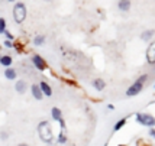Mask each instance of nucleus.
I'll return each mask as SVG.
<instances>
[{"label":"nucleus","mask_w":155,"mask_h":146,"mask_svg":"<svg viewBox=\"0 0 155 146\" xmlns=\"http://www.w3.org/2000/svg\"><path fill=\"white\" fill-rule=\"evenodd\" d=\"M38 135H39V138L42 142H45L47 145H52L54 135H52V129H51L49 122H47V120L39 122V125H38Z\"/></svg>","instance_id":"f257e3e1"},{"label":"nucleus","mask_w":155,"mask_h":146,"mask_svg":"<svg viewBox=\"0 0 155 146\" xmlns=\"http://www.w3.org/2000/svg\"><path fill=\"white\" fill-rule=\"evenodd\" d=\"M28 16V9L25 6V3H22V2H18V3H15L13 6V19L15 22L20 25V23H23L25 19H26Z\"/></svg>","instance_id":"f03ea898"},{"label":"nucleus","mask_w":155,"mask_h":146,"mask_svg":"<svg viewBox=\"0 0 155 146\" xmlns=\"http://www.w3.org/2000/svg\"><path fill=\"white\" fill-rule=\"evenodd\" d=\"M135 122L138 125L143 127H155V117L151 113H136L135 114Z\"/></svg>","instance_id":"7ed1b4c3"},{"label":"nucleus","mask_w":155,"mask_h":146,"mask_svg":"<svg viewBox=\"0 0 155 146\" xmlns=\"http://www.w3.org/2000/svg\"><path fill=\"white\" fill-rule=\"evenodd\" d=\"M31 62H32V65H34L38 71H41V73L48 70L47 61H45V58H44L42 55H39V54H34L32 58H31Z\"/></svg>","instance_id":"20e7f679"},{"label":"nucleus","mask_w":155,"mask_h":146,"mask_svg":"<svg viewBox=\"0 0 155 146\" xmlns=\"http://www.w3.org/2000/svg\"><path fill=\"white\" fill-rule=\"evenodd\" d=\"M143 87H145V84H142L139 81H135V83H132V84L126 88V93L125 94H126V97H135V96L142 93Z\"/></svg>","instance_id":"39448f33"},{"label":"nucleus","mask_w":155,"mask_h":146,"mask_svg":"<svg viewBox=\"0 0 155 146\" xmlns=\"http://www.w3.org/2000/svg\"><path fill=\"white\" fill-rule=\"evenodd\" d=\"M147 62L149 65H155V41L149 44L148 49H147Z\"/></svg>","instance_id":"423d86ee"},{"label":"nucleus","mask_w":155,"mask_h":146,"mask_svg":"<svg viewBox=\"0 0 155 146\" xmlns=\"http://www.w3.org/2000/svg\"><path fill=\"white\" fill-rule=\"evenodd\" d=\"M31 93H32V97H34L35 100H38V101H41V100L45 97L44 93H42V90H41L39 84H32V86H31Z\"/></svg>","instance_id":"0eeeda50"},{"label":"nucleus","mask_w":155,"mask_h":146,"mask_svg":"<svg viewBox=\"0 0 155 146\" xmlns=\"http://www.w3.org/2000/svg\"><path fill=\"white\" fill-rule=\"evenodd\" d=\"M39 87L45 97H52V93H54V91H52V87L49 86V83H47L45 80H42V81H39Z\"/></svg>","instance_id":"6e6552de"},{"label":"nucleus","mask_w":155,"mask_h":146,"mask_svg":"<svg viewBox=\"0 0 155 146\" xmlns=\"http://www.w3.org/2000/svg\"><path fill=\"white\" fill-rule=\"evenodd\" d=\"M15 90L18 94H25L28 90V83L25 80H18L15 83Z\"/></svg>","instance_id":"1a4fd4ad"},{"label":"nucleus","mask_w":155,"mask_h":146,"mask_svg":"<svg viewBox=\"0 0 155 146\" xmlns=\"http://www.w3.org/2000/svg\"><path fill=\"white\" fill-rule=\"evenodd\" d=\"M91 86H93V88H94L96 91L101 93V91L106 88V81L103 80V78H94L93 83H91Z\"/></svg>","instance_id":"9d476101"},{"label":"nucleus","mask_w":155,"mask_h":146,"mask_svg":"<svg viewBox=\"0 0 155 146\" xmlns=\"http://www.w3.org/2000/svg\"><path fill=\"white\" fill-rule=\"evenodd\" d=\"M51 117H52L54 122H58V123H60L61 120H64V117H62V112H61L60 107L54 106L52 109H51Z\"/></svg>","instance_id":"9b49d317"},{"label":"nucleus","mask_w":155,"mask_h":146,"mask_svg":"<svg viewBox=\"0 0 155 146\" xmlns=\"http://www.w3.org/2000/svg\"><path fill=\"white\" fill-rule=\"evenodd\" d=\"M130 6H132L130 0H119V2H117V9L120 10L122 13L129 12V10H130Z\"/></svg>","instance_id":"f8f14e48"},{"label":"nucleus","mask_w":155,"mask_h":146,"mask_svg":"<svg viewBox=\"0 0 155 146\" xmlns=\"http://www.w3.org/2000/svg\"><path fill=\"white\" fill-rule=\"evenodd\" d=\"M5 78L6 80H9V81H15L16 78H18V71L15 70V68H6L5 70Z\"/></svg>","instance_id":"ddd939ff"},{"label":"nucleus","mask_w":155,"mask_h":146,"mask_svg":"<svg viewBox=\"0 0 155 146\" xmlns=\"http://www.w3.org/2000/svg\"><path fill=\"white\" fill-rule=\"evenodd\" d=\"M13 64V58L10 55H2V60H0V65L5 67V68H10Z\"/></svg>","instance_id":"4468645a"},{"label":"nucleus","mask_w":155,"mask_h":146,"mask_svg":"<svg viewBox=\"0 0 155 146\" xmlns=\"http://www.w3.org/2000/svg\"><path fill=\"white\" fill-rule=\"evenodd\" d=\"M126 123H128V117H122V119H119L117 122L115 123V126H113V132H119V130H122L123 127L126 126Z\"/></svg>","instance_id":"2eb2a0df"},{"label":"nucleus","mask_w":155,"mask_h":146,"mask_svg":"<svg viewBox=\"0 0 155 146\" xmlns=\"http://www.w3.org/2000/svg\"><path fill=\"white\" fill-rule=\"evenodd\" d=\"M154 35H155L154 29H147V31H143V32L141 33V39L143 41V42H149V41L152 39Z\"/></svg>","instance_id":"dca6fc26"},{"label":"nucleus","mask_w":155,"mask_h":146,"mask_svg":"<svg viewBox=\"0 0 155 146\" xmlns=\"http://www.w3.org/2000/svg\"><path fill=\"white\" fill-rule=\"evenodd\" d=\"M45 42H47V36L45 35H36V36H34L35 47H42V45H45Z\"/></svg>","instance_id":"f3484780"},{"label":"nucleus","mask_w":155,"mask_h":146,"mask_svg":"<svg viewBox=\"0 0 155 146\" xmlns=\"http://www.w3.org/2000/svg\"><path fill=\"white\" fill-rule=\"evenodd\" d=\"M67 142H68L67 132H62V130H61V132L58 133V136H57V143H58V145H65Z\"/></svg>","instance_id":"a211bd4d"},{"label":"nucleus","mask_w":155,"mask_h":146,"mask_svg":"<svg viewBox=\"0 0 155 146\" xmlns=\"http://www.w3.org/2000/svg\"><path fill=\"white\" fill-rule=\"evenodd\" d=\"M6 19L5 18H0V35H5V32H6Z\"/></svg>","instance_id":"6ab92c4d"},{"label":"nucleus","mask_w":155,"mask_h":146,"mask_svg":"<svg viewBox=\"0 0 155 146\" xmlns=\"http://www.w3.org/2000/svg\"><path fill=\"white\" fill-rule=\"evenodd\" d=\"M148 80H149L148 74H142V75H139V77H138V80H136V81H139V83H142V84H145Z\"/></svg>","instance_id":"aec40b11"},{"label":"nucleus","mask_w":155,"mask_h":146,"mask_svg":"<svg viewBox=\"0 0 155 146\" xmlns=\"http://www.w3.org/2000/svg\"><path fill=\"white\" fill-rule=\"evenodd\" d=\"M9 136H10V135H9L7 130H2V132H0V140H3V142L9 139Z\"/></svg>","instance_id":"412c9836"},{"label":"nucleus","mask_w":155,"mask_h":146,"mask_svg":"<svg viewBox=\"0 0 155 146\" xmlns=\"http://www.w3.org/2000/svg\"><path fill=\"white\" fill-rule=\"evenodd\" d=\"M3 45H5V48H9V49H10V48H15V44L13 42H12V41H5V44H3Z\"/></svg>","instance_id":"4be33fe9"},{"label":"nucleus","mask_w":155,"mask_h":146,"mask_svg":"<svg viewBox=\"0 0 155 146\" xmlns=\"http://www.w3.org/2000/svg\"><path fill=\"white\" fill-rule=\"evenodd\" d=\"M5 36H6V39H7V41H12V42H13L15 36H13V35H12L10 32H9V31H6V32H5Z\"/></svg>","instance_id":"5701e85b"},{"label":"nucleus","mask_w":155,"mask_h":146,"mask_svg":"<svg viewBox=\"0 0 155 146\" xmlns=\"http://www.w3.org/2000/svg\"><path fill=\"white\" fill-rule=\"evenodd\" d=\"M148 135H149V138H152V139L155 140V127H151V129H149Z\"/></svg>","instance_id":"b1692460"},{"label":"nucleus","mask_w":155,"mask_h":146,"mask_svg":"<svg viewBox=\"0 0 155 146\" xmlns=\"http://www.w3.org/2000/svg\"><path fill=\"white\" fill-rule=\"evenodd\" d=\"M136 146H151V145H148V143H147L143 139H139L138 142H136Z\"/></svg>","instance_id":"393cba45"},{"label":"nucleus","mask_w":155,"mask_h":146,"mask_svg":"<svg viewBox=\"0 0 155 146\" xmlns=\"http://www.w3.org/2000/svg\"><path fill=\"white\" fill-rule=\"evenodd\" d=\"M107 110L113 112V110H115V106H113V104H107Z\"/></svg>","instance_id":"a878e982"},{"label":"nucleus","mask_w":155,"mask_h":146,"mask_svg":"<svg viewBox=\"0 0 155 146\" xmlns=\"http://www.w3.org/2000/svg\"><path fill=\"white\" fill-rule=\"evenodd\" d=\"M16 146H29V145H28V143H25V142H22V143H18Z\"/></svg>","instance_id":"bb28decb"},{"label":"nucleus","mask_w":155,"mask_h":146,"mask_svg":"<svg viewBox=\"0 0 155 146\" xmlns=\"http://www.w3.org/2000/svg\"><path fill=\"white\" fill-rule=\"evenodd\" d=\"M7 2H10V3H13V2H16V0H7Z\"/></svg>","instance_id":"cd10ccee"},{"label":"nucleus","mask_w":155,"mask_h":146,"mask_svg":"<svg viewBox=\"0 0 155 146\" xmlns=\"http://www.w3.org/2000/svg\"><path fill=\"white\" fill-rule=\"evenodd\" d=\"M117 146H128V145H123V143H120V145H117Z\"/></svg>","instance_id":"c85d7f7f"},{"label":"nucleus","mask_w":155,"mask_h":146,"mask_svg":"<svg viewBox=\"0 0 155 146\" xmlns=\"http://www.w3.org/2000/svg\"><path fill=\"white\" fill-rule=\"evenodd\" d=\"M0 60H2V54H0Z\"/></svg>","instance_id":"c756f323"},{"label":"nucleus","mask_w":155,"mask_h":146,"mask_svg":"<svg viewBox=\"0 0 155 146\" xmlns=\"http://www.w3.org/2000/svg\"><path fill=\"white\" fill-rule=\"evenodd\" d=\"M45 2H51V0H45Z\"/></svg>","instance_id":"7c9ffc66"},{"label":"nucleus","mask_w":155,"mask_h":146,"mask_svg":"<svg viewBox=\"0 0 155 146\" xmlns=\"http://www.w3.org/2000/svg\"><path fill=\"white\" fill-rule=\"evenodd\" d=\"M154 71H155V65H154Z\"/></svg>","instance_id":"2f4dec72"},{"label":"nucleus","mask_w":155,"mask_h":146,"mask_svg":"<svg viewBox=\"0 0 155 146\" xmlns=\"http://www.w3.org/2000/svg\"><path fill=\"white\" fill-rule=\"evenodd\" d=\"M104 146H107V145H104Z\"/></svg>","instance_id":"473e14b6"},{"label":"nucleus","mask_w":155,"mask_h":146,"mask_svg":"<svg viewBox=\"0 0 155 146\" xmlns=\"http://www.w3.org/2000/svg\"><path fill=\"white\" fill-rule=\"evenodd\" d=\"M54 146H57V145H54Z\"/></svg>","instance_id":"72a5a7b5"},{"label":"nucleus","mask_w":155,"mask_h":146,"mask_svg":"<svg viewBox=\"0 0 155 146\" xmlns=\"http://www.w3.org/2000/svg\"><path fill=\"white\" fill-rule=\"evenodd\" d=\"M154 88H155V86H154Z\"/></svg>","instance_id":"f704fd0d"}]
</instances>
